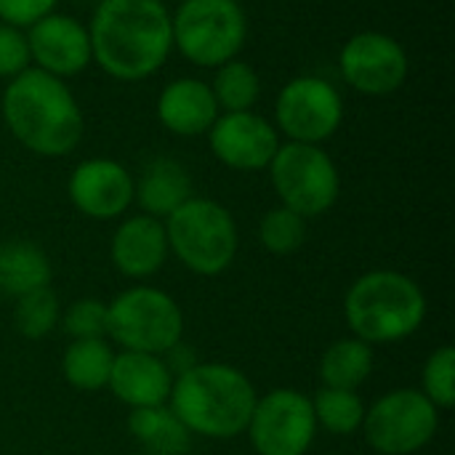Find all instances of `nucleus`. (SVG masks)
<instances>
[{
  "label": "nucleus",
  "mask_w": 455,
  "mask_h": 455,
  "mask_svg": "<svg viewBox=\"0 0 455 455\" xmlns=\"http://www.w3.org/2000/svg\"><path fill=\"white\" fill-rule=\"evenodd\" d=\"M93 61L120 83L152 77L173 51L163 0H99L88 24Z\"/></svg>",
  "instance_id": "obj_1"
},
{
  "label": "nucleus",
  "mask_w": 455,
  "mask_h": 455,
  "mask_svg": "<svg viewBox=\"0 0 455 455\" xmlns=\"http://www.w3.org/2000/svg\"><path fill=\"white\" fill-rule=\"evenodd\" d=\"M11 136L40 157H64L83 139V109L61 77L37 67L8 80L0 101Z\"/></svg>",
  "instance_id": "obj_2"
},
{
  "label": "nucleus",
  "mask_w": 455,
  "mask_h": 455,
  "mask_svg": "<svg viewBox=\"0 0 455 455\" xmlns=\"http://www.w3.org/2000/svg\"><path fill=\"white\" fill-rule=\"evenodd\" d=\"M256 389L243 371L224 363H197L173 379L171 411L192 432L208 440H232L245 432Z\"/></svg>",
  "instance_id": "obj_3"
},
{
  "label": "nucleus",
  "mask_w": 455,
  "mask_h": 455,
  "mask_svg": "<svg viewBox=\"0 0 455 455\" xmlns=\"http://www.w3.org/2000/svg\"><path fill=\"white\" fill-rule=\"evenodd\" d=\"M344 315L355 339L365 344H392L413 336L427 317V299L416 280L403 272L376 269L355 280Z\"/></svg>",
  "instance_id": "obj_4"
},
{
  "label": "nucleus",
  "mask_w": 455,
  "mask_h": 455,
  "mask_svg": "<svg viewBox=\"0 0 455 455\" xmlns=\"http://www.w3.org/2000/svg\"><path fill=\"white\" fill-rule=\"evenodd\" d=\"M168 251L195 275L213 277L229 269L237 256V224L211 197H189L165 219Z\"/></svg>",
  "instance_id": "obj_5"
},
{
  "label": "nucleus",
  "mask_w": 455,
  "mask_h": 455,
  "mask_svg": "<svg viewBox=\"0 0 455 455\" xmlns=\"http://www.w3.org/2000/svg\"><path fill=\"white\" fill-rule=\"evenodd\" d=\"M173 48L203 69H216L245 45L248 19L237 0H181L171 13Z\"/></svg>",
  "instance_id": "obj_6"
},
{
  "label": "nucleus",
  "mask_w": 455,
  "mask_h": 455,
  "mask_svg": "<svg viewBox=\"0 0 455 455\" xmlns=\"http://www.w3.org/2000/svg\"><path fill=\"white\" fill-rule=\"evenodd\" d=\"M269 176L283 205L304 219L328 213L341 192L339 168L320 144H280L269 163Z\"/></svg>",
  "instance_id": "obj_7"
},
{
  "label": "nucleus",
  "mask_w": 455,
  "mask_h": 455,
  "mask_svg": "<svg viewBox=\"0 0 455 455\" xmlns=\"http://www.w3.org/2000/svg\"><path fill=\"white\" fill-rule=\"evenodd\" d=\"M107 336H112L123 352L165 355L173 344L181 341V307L157 288L136 285L123 291L112 304H107Z\"/></svg>",
  "instance_id": "obj_8"
},
{
  "label": "nucleus",
  "mask_w": 455,
  "mask_h": 455,
  "mask_svg": "<svg viewBox=\"0 0 455 455\" xmlns=\"http://www.w3.org/2000/svg\"><path fill=\"white\" fill-rule=\"evenodd\" d=\"M440 427L437 408L413 389H395L365 411V440L381 455H413L432 443Z\"/></svg>",
  "instance_id": "obj_9"
},
{
  "label": "nucleus",
  "mask_w": 455,
  "mask_h": 455,
  "mask_svg": "<svg viewBox=\"0 0 455 455\" xmlns=\"http://www.w3.org/2000/svg\"><path fill=\"white\" fill-rule=\"evenodd\" d=\"M344 120V99L339 88L315 75L288 80L275 101V128L288 141L323 144Z\"/></svg>",
  "instance_id": "obj_10"
},
{
  "label": "nucleus",
  "mask_w": 455,
  "mask_h": 455,
  "mask_svg": "<svg viewBox=\"0 0 455 455\" xmlns=\"http://www.w3.org/2000/svg\"><path fill=\"white\" fill-rule=\"evenodd\" d=\"M245 432L259 455H307L317 435L312 400L296 389H272L256 400Z\"/></svg>",
  "instance_id": "obj_11"
},
{
  "label": "nucleus",
  "mask_w": 455,
  "mask_h": 455,
  "mask_svg": "<svg viewBox=\"0 0 455 455\" xmlns=\"http://www.w3.org/2000/svg\"><path fill=\"white\" fill-rule=\"evenodd\" d=\"M339 67L344 80L365 96L395 93L411 72V61L400 40L376 29L352 35L339 53Z\"/></svg>",
  "instance_id": "obj_12"
},
{
  "label": "nucleus",
  "mask_w": 455,
  "mask_h": 455,
  "mask_svg": "<svg viewBox=\"0 0 455 455\" xmlns=\"http://www.w3.org/2000/svg\"><path fill=\"white\" fill-rule=\"evenodd\" d=\"M208 144L221 165L253 173L269 168L275 152L280 149V133L253 109L221 112L208 131Z\"/></svg>",
  "instance_id": "obj_13"
},
{
  "label": "nucleus",
  "mask_w": 455,
  "mask_h": 455,
  "mask_svg": "<svg viewBox=\"0 0 455 455\" xmlns=\"http://www.w3.org/2000/svg\"><path fill=\"white\" fill-rule=\"evenodd\" d=\"M27 29L29 59L37 69L64 80L80 75L93 64L88 27L77 19L51 11Z\"/></svg>",
  "instance_id": "obj_14"
},
{
  "label": "nucleus",
  "mask_w": 455,
  "mask_h": 455,
  "mask_svg": "<svg viewBox=\"0 0 455 455\" xmlns=\"http://www.w3.org/2000/svg\"><path fill=\"white\" fill-rule=\"evenodd\" d=\"M133 187L136 181L123 163L109 157H91L75 165L67 192L83 216L109 221L131 208Z\"/></svg>",
  "instance_id": "obj_15"
},
{
  "label": "nucleus",
  "mask_w": 455,
  "mask_h": 455,
  "mask_svg": "<svg viewBox=\"0 0 455 455\" xmlns=\"http://www.w3.org/2000/svg\"><path fill=\"white\" fill-rule=\"evenodd\" d=\"M109 256L120 275H125L131 280L152 277L155 272L163 269V264L168 259L165 224L147 213L125 219L112 235Z\"/></svg>",
  "instance_id": "obj_16"
},
{
  "label": "nucleus",
  "mask_w": 455,
  "mask_h": 455,
  "mask_svg": "<svg viewBox=\"0 0 455 455\" xmlns=\"http://www.w3.org/2000/svg\"><path fill=\"white\" fill-rule=\"evenodd\" d=\"M112 395L131 411L165 405L171 397L173 376L160 355L147 352H120L115 355L109 384Z\"/></svg>",
  "instance_id": "obj_17"
},
{
  "label": "nucleus",
  "mask_w": 455,
  "mask_h": 455,
  "mask_svg": "<svg viewBox=\"0 0 455 455\" xmlns=\"http://www.w3.org/2000/svg\"><path fill=\"white\" fill-rule=\"evenodd\" d=\"M221 115L213 91L197 77L171 80L157 99V120L176 136H203Z\"/></svg>",
  "instance_id": "obj_18"
},
{
  "label": "nucleus",
  "mask_w": 455,
  "mask_h": 455,
  "mask_svg": "<svg viewBox=\"0 0 455 455\" xmlns=\"http://www.w3.org/2000/svg\"><path fill=\"white\" fill-rule=\"evenodd\" d=\"M189 197L192 176L173 157H152L133 187V200H139L141 211L155 219H168Z\"/></svg>",
  "instance_id": "obj_19"
},
{
  "label": "nucleus",
  "mask_w": 455,
  "mask_h": 455,
  "mask_svg": "<svg viewBox=\"0 0 455 455\" xmlns=\"http://www.w3.org/2000/svg\"><path fill=\"white\" fill-rule=\"evenodd\" d=\"M51 261L29 240H11L0 245V296L21 299L37 288H48Z\"/></svg>",
  "instance_id": "obj_20"
},
{
  "label": "nucleus",
  "mask_w": 455,
  "mask_h": 455,
  "mask_svg": "<svg viewBox=\"0 0 455 455\" xmlns=\"http://www.w3.org/2000/svg\"><path fill=\"white\" fill-rule=\"evenodd\" d=\"M128 432L149 455H187L192 448V432L165 405L131 411Z\"/></svg>",
  "instance_id": "obj_21"
},
{
  "label": "nucleus",
  "mask_w": 455,
  "mask_h": 455,
  "mask_svg": "<svg viewBox=\"0 0 455 455\" xmlns=\"http://www.w3.org/2000/svg\"><path fill=\"white\" fill-rule=\"evenodd\" d=\"M373 373V349L360 339H341L331 344L320 360V379L328 389L357 392Z\"/></svg>",
  "instance_id": "obj_22"
},
{
  "label": "nucleus",
  "mask_w": 455,
  "mask_h": 455,
  "mask_svg": "<svg viewBox=\"0 0 455 455\" xmlns=\"http://www.w3.org/2000/svg\"><path fill=\"white\" fill-rule=\"evenodd\" d=\"M115 352L104 339H80L72 341L61 357V373L69 387L80 392H99L109 384V371Z\"/></svg>",
  "instance_id": "obj_23"
},
{
  "label": "nucleus",
  "mask_w": 455,
  "mask_h": 455,
  "mask_svg": "<svg viewBox=\"0 0 455 455\" xmlns=\"http://www.w3.org/2000/svg\"><path fill=\"white\" fill-rule=\"evenodd\" d=\"M208 85L221 112H248L261 96L259 72L248 61H240V59H232L216 67V77Z\"/></svg>",
  "instance_id": "obj_24"
},
{
  "label": "nucleus",
  "mask_w": 455,
  "mask_h": 455,
  "mask_svg": "<svg viewBox=\"0 0 455 455\" xmlns=\"http://www.w3.org/2000/svg\"><path fill=\"white\" fill-rule=\"evenodd\" d=\"M312 411H315L317 427L328 429L336 437L355 435L357 429H363V421H365V405L360 395L347 392V389L323 387L317 397L312 400Z\"/></svg>",
  "instance_id": "obj_25"
},
{
  "label": "nucleus",
  "mask_w": 455,
  "mask_h": 455,
  "mask_svg": "<svg viewBox=\"0 0 455 455\" xmlns=\"http://www.w3.org/2000/svg\"><path fill=\"white\" fill-rule=\"evenodd\" d=\"M61 320L59 312V299L51 288H37L21 299H16L13 309V325L24 339H45L56 323Z\"/></svg>",
  "instance_id": "obj_26"
},
{
  "label": "nucleus",
  "mask_w": 455,
  "mask_h": 455,
  "mask_svg": "<svg viewBox=\"0 0 455 455\" xmlns=\"http://www.w3.org/2000/svg\"><path fill=\"white\" fill-rule=\"evenodd\" d=\"M259 240L269 253L291 256L307 243V219L285 205L272 208L259 224Z\"/></svg>",
  "instance_id": "obj_27"
},
{
  "label": "nucleus",
  "mask_w": 455,
  "mask_h": 455,
  "mask_svg": "<svg viewBox=\"0 0 455 455\" xmlns=\"http://www.w3.org/2000/svg\"><path fill=\"white\" fill-rule=\"evenodd\" d=\"M424 397L437 408V411H451L455 405V349L453 347H440L435 355H429L424 365Z\"/></svg>",
  "instance_id": "obj_28"
},
{
  "label": "nucleus",
  "mask_w": 455,
  "mask_h": 455,
  "mask_svg": "<svg viewBox=\"0 0 455 455\" xmlns=\"http://www.w3.org/2000/svg\"><path fill=\"white\" fill-rule=\"evenodd\" d=\"M107 323H109V312H107V304L99 299H80V301L69 304L67 312L61 315V328L75 341L104 339Z\"/></svg>",
  "instance_id": "obj_29"
},
{
  "label": "nucleus",
  "mask_w": 455,
  "mask_h": 455,
  "mask_svg": "<svg viewBox=\"0 0 455 455\" xmlns=\"http://www.w3.org/2000/svg\"><path fill=\"white\" fill-rule=\"evenodd\" d=\"M29 67H32V59H29L27 35L19 27L0 21V77L13 80Z\"/></svg>",
  "instance_id": "obj_30"
},
{
  "label": "nucleus",
  "mask_w": 455,
  "mask_h": 455,
  "mask_svg": "<svg viewBox=\"0 0 455 455\" xmlns=\"http://www.w3.org/2000/svg\"><path fill=\"white\" fill-rule=\"evenodd\" d=\"M59 0H0V21L11 27H32L37 19L48 16Z\"/></svg>",
  "instance_id": "obj_31"
},
{
  "label": "nucleus",
  "mask_w": 455,
  "mask_h": 455,
  "mask_svg": "<svg viewBox=\"0 0 455 455\" xmlns=\"http://www.w3.org/2000/svg\"><path fill=\"white\" fill-rule=\"evenodd\" d=\"M163 357V363H165V368L171 371V376L176 379V376H181V373H187V371H192L195 365H197V360H195V352H192V347H187V344H173L165 355H160Z\"/></svg>",
  "instance_id": "obj_32"
},
{
  "label": "nucleus",
  "mask_w": 455,
  "mask_h": 455,
  "mask_svg": "<svg viewBox=\"0 0 455 455\" xmlns=\"http://www.w3.org/2000/svg\"><path fill=\"white\" fill-rule=\"evenodd\" d=\"M163 3H165V0H163ZM173 3H181V0H173Z\"/></svg>",
  "instance_id": "obj_33"
}]
</instances>
